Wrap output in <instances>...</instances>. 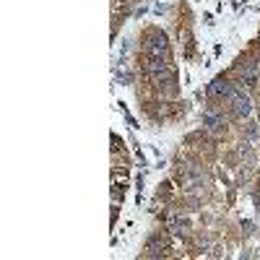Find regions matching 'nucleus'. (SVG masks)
<instances>
[{
  "mask_svg": "<svg viewBox=\"0 0 260 260\" xmlns=\"http://www.w3.org/2000/svg\"><path fill=\"white\" fill-rule=\"evenodd\" d=\"M208 94L211 96H219V99H232L234 96V89H232V83L229 81H213L211 86H208Z\"/></svg>",
  "mask_w": 260,
  "mask_h": 260,
  "instance_id": "obj_2",
  "label": "nucleus"
},
{
  "mask_svg": "<svg viewBox=\"0 0 260 260\" xmlns=\"http://www.w3.org/2000/svg\"><path fill=\"white\" fill-rule=\"evenodd\" d=\"M206 122H208L211 130H221V127H224V120L216 115V112H208V115H206Z\"/></svg>",
  "mask_w": 260,
  "mask_h": 260,
  "instance_id": "obj_4",
  "label": "nucleus"
},
{
  "mask_svg": "<svg viewBox=\"0 0 260 260\" xmlns=\"http://www.w3.org/2000/svg\"><path fill=\"white\" fill-rule=\"evenodd\" d=\"M232 102H234V115H237V117H245V115H250V99H247L245 94H237V91H234Z\"/></svg>",
  "mask_w": 260,
  "mask_h": 260,
  "instance_id": "obj_3",
  "label": "nucleus"
},
{
  "mask_svg": "<svg viewBox=\"0 0 260 260\" xmlns=\"http://www.w3.org/2000/svg\"><path fill=\"white\" fill-rule=\"evenodd\" d=\"M146 73L154 81V86H164L167 91H175V73L169 65V42L167 34L159 29H151L146 34Z\"/></svg>",
  "mask_w": 260,
  "mask_h": 260,
  "instance_id": "obj_1",
  "label": "nucleus"
}]
</instances>
